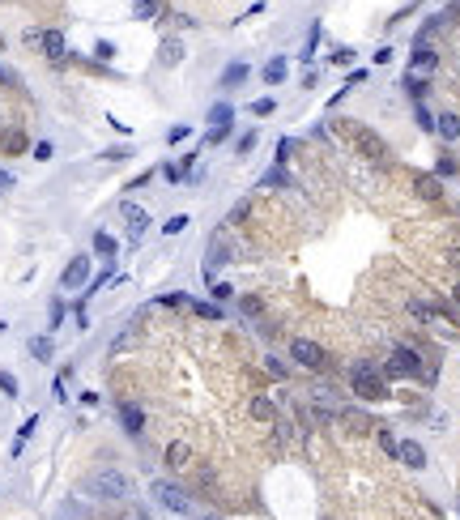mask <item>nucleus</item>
I'll return each mask as SVG.
<instances>
[{
    "label": "nucleus",
    "mask_w": 460,
    "mask_h": 520,
    "mask_svg": "<svg viewBox=\"0 0 460 520\" xmlns=\"http://www.w3.org/2000/svg\"><path fill=\"white\" fill-rule=\"evenodd\" d=\"M85 282H90V256H73V265L64 269L60 286H64V290H77V286H85Z\"/></svg>",
    "instance_id": "nucleus-8"
},
{
    "label": "nucleus",
    "mask_w": 460,
    "mask_h": 520,
    "mask_svg": "<svg viewBox=\"0 0 460 520\" xmlns=\"http://www.w3.org/2000/svg\"><path fill=\"white\" fill-rule=\"evenodd\" d=\"M204 520H214V516H204Z\"/></svg>",
    "instance_id": "nucleus-55"
},
{
    "label": "nucleus",
    "mask_w": 460,
    "mask_h": 520,
    "mask_svg": "<svg viewBox=\"0 0 460 520\" xmlns=\"http://www.w3.org/2000/svg\"><path fill=\"white\" fill-rule=\"evenodd\" d=\"M183 226H188V218H183V214H175V218H171V222L162 226V235H179Z\"/></svg>",
    "instance_id": "nucleus-38"
},
{
    "label": "nucleus",
    "mask_w": 460,
    "mask_h": 520,
    "mask_svg": "<svg viewBox=\"0 0 460 520\" xmlns=\"http://www.w3.org/2000/svg\"><path fill=\"white\" fill-rule=\"evenodd\" d=\"M94 56H98V60H111V56H116V47H111V43H107V39H102V43H98V47H94Z\"/></svg>",
    "instance_id": "nucleus-40"
},
{
    "label": "nucleus",
    "mask_w": 460,
    "mask_h": 520,
    "mask_svg": "<svg viewBox=\"0 0 460 520\" xmlns=\"http://www.w3.org/2000/svg\"><path fill=\"white\" fill-rule=\"evenodd\" d=\"M316 43H320V22L312 26V34H307V47H302V60H312V51H316Z\"/></svg>",
    "instance_id": "nucleus-34"
},
{
    "label": "nucleus",
    "mask_w": 460,
    "mask_h": 520,
    "mask_svg": "<svg viewBox=\"0 0 460 520\" xmlns=\"http://www.w3.org/2000/svg\"><path fill=\"white\" fill-rule=\"evenodd\" d=\"M30 354H34L39 362H47V358H51V337H30Z\"/></svg>",
    "instance_id": "nucleus-26"
},
{
    "label": "nucleus",
    "mask_w": 460,
    "mask_h": 520,
    "mask_svg": "<svg viewBox=\"0 0 460 520\" xmlns=\"http://www.w3.org/2000/svg\"><path fill=\"white\" fill-rule=\"evenodd\" d=\"M358 81H367V69H354V73H349V81H345V90H354Z\"/></svg>",
    "instance_id": "nucleus-47"
},
{
    "label": "nucleus",
    "mask_w": 460,
    "mask_h": 520,
    "mask_svg": "<svg viewBox=\"0 0 460 520\" xmlns=\"http://www.w3.org/2000/svg\"><path fill=\"white\" fill-rule=\"evenodd\" d=\"M0 81H5V85H18V77H13V73H9L5 64H0Z\"/></svg>",
    "instance_id": "nucleus-53"
},
{
    "label": "nucleus",
    "mask_w": 460,
    "mask_h": 520,
    "mask_svg": "<svg viewBox=\"0 0 460 520\" xmlns=\"http://www.w3.org/2000/svg\"><path fill=\"white\" fill-rule=\"evenodd\" d=\"M354 392L363 397V401H388V384H384V376L371 367V362L354 367Z\"/></svg>",
    "instance_id": "nucleus-3"
},
{
    "label": "nucleus",
    "mask_w": 460,
    "mask_h": 520,
    "mask_svg": "<svg viewBox=\"0 0 460 520\" xmlns=\"http://www.w3.org/2000/svg\"><path fill=\"white\" fill-rule=\"evenodd\" d=\"M447 265L460 273V243H456V247H447Z\"/></svg>",
    "instance_id": "nucleus-48"
},
{
    "label": "nucleus",
    "mask_w": 460,
    "mask_h": 520,
    "mask_svg": "<svg viewBox=\"0 0 460 520\" xmlns=\"http://www.w3.org/2000/svg\"><path fill=\"white\" fill-rule=\"evenodd\" d=\"M312 401L333 413V409H337V388H333V384H316V388H312Z\"/></svg>",
    "instance_id": "nucleus-17"
},
{
    "label": "nucleus",
    "mask_w": 460,
    "mask_h": 520,
    "mask_svg": "<svg viewBox=\"0 0 460 520\" xmlns=\"http://www.w3.org/2000/svg\"><path fill=\"white\" fill-rule=\"evenodd\" d=\"M230 120H235V111H230V102H218V107L209 111V124H214V128H226Z\"/></svg>",
    "instance_id": "nucleus-24"
},
{
    "label": "nucleus",
    "mask_w": 460,
    "mask_h": 520,
    "mask_svg": "<svg viewBox=\"0 0 460 520\" xmlns=\"http://www.w3.org/2000/svg\"><path fill=\"white\" fill-rule=\"evenodd\" d=\"M379 448H384V452H388V456H396V448H400V444H396V439H392V435H388V431H379Z\"/></svg>",
    "instance_id": "nucleus-39"
},
{
    "label": "nucleus",
    "mask_w": 460,
    "mask_h": 520,
    "mask_svg": "<svg viewBox=\"0 0 460 520\" xmlns=\"http://www.w3.org/2000/svg\"><path fill=\"white\" fill-rule=\"evenodd\" d=\"M418 124H422L426 132H435V120H431V111H426V107H418Z\"/></svg>",
    "instance_id": "nucleus-46"
},
{
    "label": "nucleus",
    "mask_w": 460,
    "mask_h": 520,
    "mask_svg": "<svg viewBox=\"0 0 460 520\" xmlns=\"http://www.w3.org/2000/svg\"><path fill=\"white\" fill-rule=\"evenodd\" d=\"M435 132H439L443 141H460V116H456V111H443V116L435 120Z\"/></svg>",
    "instance_id": "nucleus-16"
},
{
    "label": "nucleus",
    "mask_w": 460,
    "mask_h": 520,
    "mask_svg": "<svg viewBox=\"0 0 460 520\" xmlns=\"http://www.w3.org/2000/svg\"><path fill=\"white\" fill-rule=\"evenodd\" d=\"M414 192L422 200H439L443 196V184H439V175H414Z\"/></svg>",
    "instance_id": "nucleus-14"
},
{
    "label": "nucleus",
    "mask_w": 460,
    "mask_h": 520,
    "mask_svg": "<svg viewBox=\"0 0 460 520\" xmlns=\"http://www.w3.org/2000/svg\"><path fill=\"white\" fill-rule=\"evenodd\" d=\"M94 252H98V256H107V260H111V256H116V239H111V235H102V231H98V235H94Z\"/></svg>",
    "instance_id": "nucleus-27"
},
{
    "label": "nucleus",
    "mask_w": 460,
    "mask_h": 520,
    "mask_svg": "<svg viewBox=\"0 0 460 520\" xmlns=\"http://www.w3.org/2000/svg\"><path fill=\"white\" fill-rule=\"evenodd\" d=\"M290 358L298 362V367H307V371H324V367H328V354H324V345L307 341V337H294V341H290Z\"/></svg>",
    "instance_id": "nucleus-4"
},
{
    "label": "nucleus",
    "mask_w": 460,
    "mask_h": 520,
    "mask_svg": "<svg viewBox=\"0 0 460 520\" xmlns=\"http://www.w3.org/2000/svg\"><path fill=\"white\" fill-rule=\"evenodd\" d=\"M409 316L422 320V324H431V320H435V307H426L422 299H409Z\"/></svg>",
    "instance_id": "nucleus-23"
},
{
    "label": "nucleus",
    "mask_w": 460,
    "mask_h": 520,
    "mask_svg": "<svg viewBox=\"0 0 460 520\" xmlns=\"http://www.w3.org/2000/svg\"><path fill=\"white\" fill-rule=\"evenodd\" d=\"M290 149H294V141H290V137H281V141H277V167H286V163H290Z\"/></svg>",
    "instance_id": "nucleus-33"
},
{
    "label": "nucleus",
    "mask_w": 460,
    "mask_h": 520,
    "mask_svg": "<svg viewBox=\"0 0 460 520\" xmlns=\"http://www.w3.org/2000/svg\"><path fill=\"white\" fill-rule=\"evenodd\" d=\"M120 423H124V431H128V435H141V431H145V413H141L137 405H128V401H124V405H120Z\"/></svg>",
    "instance_id": "nucleus-13"
},
{
    "label": "nucleus",
    "mask_w": 460,
    "mask_h": 520,
    "mask_svg": "<svg viewBox=\"0 0 460 520\" xmlns=\"http://www.w3.org/2000/svg\"><path fill=\"white\" fill-rule=\"evenodd\" d=\"M167 465H171V470H183V465H188V444H171L167 448Z\"/></svg>",
    "instance_id": "nucleus-25"
},
{
    "label": "nucleus",
    "mask_w": 460,
    "mask_h": 520,
    "mask_svg": "<svg viewBox=\"0 0 460 520\" xmlns=\"http://www.w3.org/2000/svg\"><path fill=\"white\" fill-rule=\"evenodd\" d=\"M47 320H51V329H60V320H64V303L56 299V303H51V311H47Z\"/></svg>",
    "instance_id": "nucleus-37"
},
{
    "label": "nucleus",
    "mask_w": 460,
    "mask_h": 520,
    "mask_svg": "<svg viewBox=\"0 0 460 520\" xmlns=\"http://www.w3.org/2000/svg\"><path fill=\"white\" fill-rule=\"evenodd\" d=\"M435 171H439V179H447V175H456V171H460V163L452 158V153H439V163H435Z\"/></svg>",
    "instance_id": "nucleus-28"
},
{
    "label": "nucleus",
    "mask_w": 460,
    "mask_h": 520,
    "mask_svg": "<svg viewBox=\"0 0 460 520\" xmlns=\"http://www.w3.org/2000/svg\"><path fill=\"white\" fill-rule=\"evenodd\" d=\"M81 491H85L90 499H102V503H120V499L132 495V478L120 474V470H94V474L81 482Z\"/></svg>",
    "instance_id": "nucleus-1"
},
{
    "label": "nucleus",
    "mask_w": 460,
    "mask_h": 520,
    "mask_svg": "<svg viewBox=\"0 0 460 520\" xmlns=\"http://www.w3.org/2000/svg\"><path fill=\"white\" fill-rule=\"evenodd\" d=\"M226 260H230V239H226V231H218L209 239V252H204V273H214L218 265H226Z\"/></svg>",
    "instance_id": "nucleus-7"
},
{
    "label": "nucleus",
    "mask_w": 460,
    "mask_h": 520,
    "mask_svg": "<svg viewBox=\"0 0 460 520\" xmlns=\"http://www.w3.org/2000/svg\"><path fill=\"white\" fill-rule=\"evenodd\" d=\"M230 294H235V290H230V286H226V282H214V299H218V303H226V299H230Z\"/></svg>",
    "instance_id": "nucleus-43"
},
{
    "label": "nucleus",
    "mask_w": 460,
    "mask_h": 520,
    "mask_svg": "<svg viewBox=\"0 0 460 520\" xmlns=\"http://www.w3.org/2000/svg\"><path fill=\"white\" fill-rule=\"evenodd\" d=\"M354 145H358V153L363 158H371V163H392V149H388V141L379 137V132H371V128H354Z\"/></svg>",
    "instance_id": "nucleus-5"
},
{
    "label": "nucleus",
    "mask_w": 460,
    "mask_h": 520,
    "mask_svg": "<svg viewBox=\"0 0 460 520\" xmlns=\"http://www.w3.org/2000/svg\"><path fill=\"white\" fill-rule=\"evenodd\" d=\"M192 311H196V316H204V320H218V316H222L214 303H192Z\"/></svg>",
    "instance_id": "nucleus-32"
},
{
    "label": "nucleus",
    "mask_w": 460,
    "mask_h": 520,
    "mask_svg": "<svg viewBox=\"0 0 460 520\" xmlns=\"http://www.w3.org/2000/svg\"><path fill=\"white\" fill-rule=\"evenodd\" d=\"M405 90H409V94H414V98L422 102V98H426V90H431V81H426L422 73H405Z\"/></svg>",
    "instance_id": "nucleus-19"
},
{
    "label": "nucleus",
    "mask_w": 460,
    "mask_h": 520,
    "mask_svg": "<svg viewBox=\"0 0 460 520\" xmlns=\"http://www.w3.org/2000/svg\"><path fill=\"white\" fill-rule=\"evenodd\" d=\"M260 184H265V188H294V179H290L281 167H277V171H265V175H260Z\"/></svg>",
    "instance_id": "nucleus-22"
},
{
    "label": "nucleus",
    "mask_w": 460,
    "mask_h": 520,
    "mask_svg": "<svg viewBox=\"0 0 460 520\" xmlns=\"http://www.w3.org/2000/svg\"><path fill=\"white\" fill-rule=\"evenodd\" d=\"M9 188H13V175H9V171H0V196H5Z\"/></svg>",
    "instance_id": "nucleus-52"
},
{
    "label": "nucleus",
    "mask_w": 460,
    "mask_h": 520,
    "mask_svg": "<svg viewBox=\"0 0 460 520\" xmlns=\"http://www.w3.org/2000/svg\"><path fill=\"white\" fill-rule=\"evenodd\" d=\"M328 60L345 69V64H354V51H349V47H337V51H333V56H328Z\"/></svg>",
    "instance_id": "nucleus-35"
},
{
    "label": "nucleus",
    "mask_w": 460,
    "mask_h": 520,
    "mask_svg": "<svg viewBox=\"0 0 460 520\" xmlns=\"http://www.w3.org/2000/svg\"><path fill=\"white\" fill-rule=\"evenodd\" d=\"M273 107H277L273 98H256V102H251V116H256V120H260V116H273Z\"/></svg>",
    "instance_id": "nucleus-31"
},
{
    "label": "nucleus",
    "mask_w": 460,
    "mask_h": 520,
    "mask_svg": "<svg viewBox=\"0 0 460 520\" xmlns=\"http://www.w3.org/2000/svg\"><path fill=\"white\" fill-rule=\"evenodd\" d=\"M171 22H175V26H196V18H192V13H175Z\"/></svg>",
    "instance_id": "nucleus-51"
},
{
    "label": "nucleus",
    "mask_w": 460,
    "mask_h": 520,
    "mask_svg": "<svg viewBox=\"0 0 460 520\" xmlns=\"http://www.w3.org/2000/svg\"><path fill=\"white\" fill-rule=\"evenodd\" d=\"M341 423L354 427V431H363V427H367V413H358V409H341Z\"/></svg>",
    "instance_id": "nucleus-29"
},
{
    "label": "nucleus",
    "mask_w": 460,
    "mask_h": 520,
    "mask_svg": "<svg viewBox=\"0 0 460 520\" xmlns=\"http://www.w3.org/2000/svg\"><path fill=\"white\" fill-rule=\"evenodd\" d=\"M243 311H247V316H256V311H260V299H251V294H247V299H243Z\"/></svg>",
    "instance_id": "nucleus-50"
},
{
    "label": "nucleus",
    "mask_w": 460,
    "mask_h": 520,
    "mask_svg": "<svg viewBox=\"0 0 460 520\" xmlns=\"http://www.w3.org/2000/svg\"><path fill=\"white\" fill-rule=\"evenodd\" d=\"M452 299H456V303H460V286H456V290H452Z\"/></svg>",
    "instance_id": "nucleus-54"
},
{
    "label": "nucleus",
    "mask_w": 460,
    "mask_h": 520,
    "mask_svg": "<svg viewBox=\"0 0 460 520\" xmlns=\"http://www.w3.org/2000/svg\"><path fill=\"white\" fill-rule=\"evenodd\" d=\"M256 137H260V132H247V137H239V153H251V145H256Z\"/></svg>",
    "instance_id": "nucleus-45"
},
{
    "label": "nucleus",
    "mask_w": 460,
    "mask_h": 520,
    "mask_svg": "<svg viewBox=\"0 0 460 520\" xmlns=\"http://www.w3.org/2000/svg\"><path fill=\"white\" fill-rule=\"evenodd\" d=\"M149 495L158 499L167 512H175V516H188V512H192V495H188V491H179L175 482H153V486H149Z\"/></svg>",
    "instance_id": "nucleus-6"
},
{
    "label": "nucleus",
    "mask_w": 460,
    "mask_h": 520,
    "mask_svg": "<svg viewBox=\"0 0 460 520\" xmlns=\"http://www.w3.org/2000/svg\"><path fill=\"white\" fill-rule=\"evenodd\" d=\"M243 77H247V64H230V69L222 73V85H239Z\"/></svg>",
    "instance_id": "nucleus-30"
},
{
    "label": "nucleus",
    "mask_w": 460,
    "mask_h": 520,
    "mask_svg": "<svg viewBox=\"0 0 460 520\" xmlns=\"http://www.w3.org/2000/svg\"><path fill=\"white\" fill-rule=\"evenodd\" d=\"M281 77H286V56H273V60L265 64V81H269V85H277Z\"/></svg>",
    "instance_id": "nucleus-21"
},
{
    "label": "nucleus",
    "mask_w": 460,
    "mask_h": 520,
    "mask_svg": "<svg viewBox=\"0 0 460 520\" xmlns=\"http://www.w3.org/2000/svg\"><path fill=\"white\" fill-rule=\"evenodd\" d=\"M132 13H137V22H149V18H158V13H162V0H137Z\"/></svg>",
    "instance_id": "nucleus-20"
},
{
    "label": "nucleus",
    "mask_w": 460,
    "mask_h": 520,
    "mask_svg": "<svg viewBox=\"0 0 460 520\" xmlns=\"http://www.w3.org/2000/svg\"><path fill=\"white\" fill-rule=\"evenodd\" d=\"M388 376H409V380H426V384H435V367L426 371L422 367V358L409 350V345H392V354H388V367H384Z\"/></svg>",
    "instance_id": "nucleus-2"
},
{
    "label": "nucleus",
    "mask_w": 460,
    "mask_h": 520,
    "mask_svg": "<svg viewBox=\"0 0 460 520\" xmlns=\"http://www.w3.org/2000/svg\"><path fill=\"white\" fill-rule=\"evenodd\" d=\"M162 303H167V307H183V303H192V299H188V294H179V290H175V294H162Z\"/></svg>",
    "instance_id": "nucleus-44"
},
{
    "label": "nucleus",
    "mask_w": 460,
    "mask_h": 520,
    "mask_svg": "<svg viewBox=\"0 0 460 520\" xmlns=\"http://www.w3.org/2000/svg\"><path fill=\"white\" fill-rule=\"evenodd\" d=\"M188 132H192V128H188V124H175V128H171V132H167V137H171V145H179V141H183V137H188Z\"/></svg>",
    "instance_id": "nucleus-41"
},
{
    "label": "nucleus",
    "mask_w": 460,
    "mask_h": 520,
    "mask_svg": "<svg viewBox=\"0 0 460 520\" xmlns=\"http://www.w3.org/2000/svg\"><path fill=\"white\" fill-rule=\"evenodd\" d=\"M456 9H460V5H456Z\"/></svg>",
    "instance_id": "nucleus-56"
},
{
    "label": "nucleus",
    "mask_w": 460,
    "mask_h": 520,
    "mask_svg": "<svg viewBox=\"0 0 460 520\" xmlns=\"http://www.w3.org/2000/svg\"><path fill=\"white\" fill-rule=\"evenodd\" d=\"M39 43H43V51H47V56L56 60V64H60V60H69V47H64V34H60V30H43V39H39Z\"/></svg>",
    "instance_id": "nucleus-12"
},
{
    "label": "nucleus",
    "mask_w": 460,
    "mask_h": 520,
    "mask_svg": "<svg viewBox=\"0 0 460 520\" xmlns=\"http://www.w3.org/2000/svg\"><path fill=\"white\" fill-rule=\"evenodd\" d=\"M0 392H5V397H18V380H13L9 371H0Z\"/></svg>",
    "instance_id": "nucleus-36"
},
{
    "label": "nucleus",
    "mask_w": 460,
    "mask_h": 520,
    "mask_svg": "<svg viewBox=\"0 0 460 520\" xmlns=\"http://www.w3.org/2000/svg\"><path fill=\"white\" fill-rule=\"evenodd\" d=\"M183 56H188V51H183V43H179V39H162V43H158V64H162V69L183 64Z\"/></svg>",
    "instance_id": "nucleus-11"
},
{
    "label": "nucleus",
    "mask_w": 460,
    "mask_h": 520,
    "mask_svg": "<svg viewBox=\"0 0 460 520\" xmlns=\"http://www.w3.org/2000/svg\"><path fill=\"white\" fill-rule=\"evenodd\" d=\"M226 137H230V124H226V128H209V145H222Z\"/></svg>",
    "instance_id": "nucleus-42"
},
{
    "label": "nucleus",
    "mask_w": 460,
    "mask_h": 520,
    "mask_svg": "<svg viewBox=\"0 0 460 520\" xmlns=\"http://www.w3.org/2000/svg\"><path fill=\"white\" fill-rule=\"evenodd\" d=\"M162 175H167V179H171V184H179V179H183V171H179V167H171V163H167V167H162Z\"/></svg>",
    "instance_id": "nucleus-49"
},
{
    "label": "nucleus",
    "mask_w": 460,
    "mask_h": 520,
    "mask_svg": "<svg viewBox=\"0 0 460 520\" xmlns=\"http://www.w3.org/2000/svg\"><path fill=\"white\" fill-rule=\"evenodd\" d=\"M120 214H124V222H128L132 239H141V235H145V226H149V214L141 210V205H132V200H120Z\"/></svg>",
    "instance_id": "nucleus-9"
},
{
    "label": "nucleus",
    "mask_w": 460,
    "mask_h": 520,
    "mask_svg": "<svg viewBox=\"0 0 460 520\" xmlns=\"http://www.w3.org/2000/svg\"><path fill=\"white\" fill-rule=\"evenodd\" d=\"M439 69V56H435V47L418 43L414 47V60H409V73H435Z\"/></svg>",
    "instance_id": "nucleus-10"
},
{
    "label": "nucleus",
    "mask_w": 460,
    "mask_h": 520,
    "mask_svg": "<svg viewBox=\"0 0 460 520\" xmlns=\"http://www.w3.org/2000/svg\"><path fill=\"white\" fill-rule=\"evenodd\" d=\"M251 418H256V423H269V418H277V405H273L269 397H256V401H251Z\"/></svg>",
    "instance_id": "nucleus-18"
},
{
    "label": "nucleus",
    "mask_w": 460,
    "mask_h": 520,
    "mask_svg": "<svg viewBox=\"0 0 460 520\" xmlns=\"http://www.w3.org/2000/svg\"><path fill=\"white\" fill-rule=\"evenodd\" d=\"M396 456L409 465V470H422V465H426V452H422V444H414V439H405V444L396 448Z\"/></svg>",
    "instance_id": "nucleus-15"
}]
</instances>
